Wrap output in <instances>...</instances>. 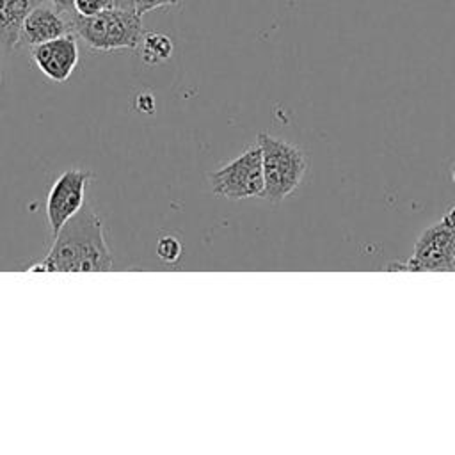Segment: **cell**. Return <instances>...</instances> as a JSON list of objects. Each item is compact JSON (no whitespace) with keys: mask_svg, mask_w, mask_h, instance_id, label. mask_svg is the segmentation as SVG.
I'll return each instance as SVG.
<instances>
[{"mask_svg":"<svg viewBox=\"0 0 455 455\" xmlns=\"http://www.w3.org/2000/svg\"><path fill=\"white\" fill-rule=\"evenodd\" d=\"M212 192L224 199H249L263 194V164L259 144L245 148L226 165L208 174Z\"/></svg>","mask_w":455,"mask_h":455,"instance_id":"4","label":"cell"},{"mask_svg":"<svg viewBox=\"0 0 455 455\" xmlns=\"http://www.w3.org/2000/svg\"><path fill=\"white\" fill-rule=\"evenodd\" d=\"M107 9V0H75V12L78 16H94Z\"/></svg>","mask_w":455,"mask_h":455,"instance_id":"12","label":"cell"},{"mask_svg":"<svg viewBox=\"0 0 455 455\" xmlns=\"http://www.w3.org/2000/svg\"><path fill=\"white\" fill-rule=\"evenodd\" d=\"M71 32L96 52L137 50L144 37V25L137 11L105 9L94 16L75 14Z\"/></svg>","mask_w":455,"mask_h":455,"instance_id":"2","label":"cell"},{"mask_svg":"<svg viewBox=\"0 0 455 455\" xmlns=\"http://www.w3.org/2000/svg\"><path fill=\"white\" fill-rule=\"evenodd\" d=\"M135 107L142 114H153L155 112V98L151 94H140V96H137Z\"/></svg>","mask_w":455,"mask_h":455,"instance_id":"15","label":"cell"},{"mask_svg":"<svg viewBox=\"0 0 455 455\" xmlns=\"http://www.w3.org/2000/svg\"><path fill=\"white\" fill-rule=\"evenodd\" d=\"M156 256L165 263H176L181 256V242L176 236H164L156 243Z\"/></svg>","mask_w":455,"mask_h":455,"instance_id":"11","label":"cell"},{"mask_svg":"<svg viewBox=\"0 0 455 455\" xmlns=\"http://www.w3.org/2000/svg\"><path fill=\"white\" fill-rule=\"evenodd\" d=\"M453 180H455V169H453Z\"/></svg>","mask_w":455,"mask_h":455,"instance_id":"18","label":"cell"},{"mask_svg":"<svg viewBox=\"0 0 455 455\" xmlns=\"http://www.w3.org/2000/svg\"><path fill=\"white\" fill-rule=\"evenodd\" d=\"M114 265L103 222L91 204H84L53 236L46 256L30 272H103Z\"/></svg>","mask_w":455,"mask_h":455,"instance_id":"1","label":"cell"},{"mask_svg":"<svg viewBox=\"0 0 455 455\" xmlns=\"http://www.w3.org/2000/svg\"><path fill=\"white\" fill-rule=\"evenodd\" d=\"M68 32H71L69 20L50 4L43 2L34 7L23 20L20 30V44H27L32 48L36 44L60 37Z\"/></svg>","mask_w":455,"mask_h":455,"instance_id":"8","label":"cell"},{"mask_svg":"<svg viewBox=\"0 0 455 455\" xmlns=\"http://www.w3.org/2000/svg\"><path fill=\"white\" fill-rule=\"evenodd\" d=\"M44 0H0V48L5 52L20 44V30L27 14Z\"/></svg>","mask_w":455,"mask_h":455,"instance_id":"9","label":"cell"},{"mask_svg":"<svg viewBox=\"0 0 455 455\" xmlns=\"http://www.w3.org/2000/svg\"><path fill=\"white\" fill-rule=\"evenodd\" d=\"M0 78H2V73H0Z\"/></svg>","mask_w":455,"mask_h":455,"instance_id":"19","label":"cell"},{"mask_svg":"<svg viewBox=\"0 0 455 455\" xmlns=\"http://www.w3.org/2000/svg\"><path fill=\"white\" fill-rule=\"evenodd\" d=\"M448 270H455V236H453L450 254H448Z\"/></svg>","mask_w":455,"mask_h":455,"instance_id":"17","label":"cell"},{"mask_svg":"<svg viewBox=\"0 0 455 455\" xmlns=\"http://www.w3.org/2000/svg\"><path fill=\"white\" fill-rule=\"evenodd\" d=\"M30 57L36 68L52 82H66L78 64V43L73 32H68L52 41L30 48Z\"/></svg>","mask_w":455,"mask_h":455,"instance_id":"6","label":"cell"},{"mask_svg":"<svg viewBox=\"0 0 455 455\" xmlns=\"http://www.w3.org/2000/svg\"><path fill=\"white\" fill-rule=\"evenodd\" d=\"M139 52L140 59L146 64H162L169 60V57L172 55V41L160 32H144V37L139 44Z\"/></svg>","mask_w":455,"mask_h":455,"instance_id":"10","label":"cell"},{"mask_svg":"<svg viewBox=\"0 0 455 455\" xmlns=\"http://www.w3.org/2000/svg\"><path fill=\"white\" fill-rule=\"evenodd\" d=\"M261 164H263V194L261 197L270 203H281L293 194L307 169V158L304 151L279 137L270 133H258Z\"/></svg>","mask_w":455,"mask_h":455,"instance_id":"3","label":"cell"},{"mask_svg":"<svg viewBox=\"0 0 455 455\" xmlns=\"http://www.w3.org/2000/svg\"><path fill=\"white\" fill-rule=\"evenodd\" d=\"M107 9L137 11V2L135 0H107Z\"/></svg>","mask_w":455,"mask_h":455,"instance_id":"16","label":"cell"},{"mask_svg":"<svg viewBox=\"0 0 455 455\" xmlns=\"http://www.w3.org/2000/svg\"><path fill=\"white\" fill-rule=\"evenodd\" d=\"M92 172L85 169L64 171L50 187L46 196V219L52 236L85 204V187Z\"/></svg>","mask_w":455,"mask_h":455,"instance_id":"5","label":"cell"},{"mask_svg":"<svg viewBox=\"0 0 455 455\" xmlns=\"http://www.w3.org/2000/svg\"><path fill=\"white\" fill-rule=\"evenodd\" d=\"M137 2V14L144 16L149 11L160 9V7H181L183 0H135Z\"/></svg>","mask_w":455,"mask_h":455,"instance_id":"13","label":"cell"},{"mask_svg":"<svg viewBox=\"0 0 455 455\" xmlns=\"http://www.w3.org/2000/svg\"><path fill=\"white\" fill-rule=\"evenodd\" d=\"M455 236V226L444 222L428 228L416 242L409 270H448V254Z\"/></svg>","mask_w":455,"mask_h":455,"instance_id":"7","label":"cell"},{"mask_svg":"<svg viewBox=\"0 0 455 455\" xmlns=\"http://www.w3.org/2000/svg\"><path fill=\"white\" fill-rule=\"evenodd\" d=\"M53 9H57L62 16H66L71 23V18L76 14L75 12V0H46Z\"/></svg>","mask_w":455,"mask_h":455,"instance_id":"14","label":"cell"}]
</instances>
